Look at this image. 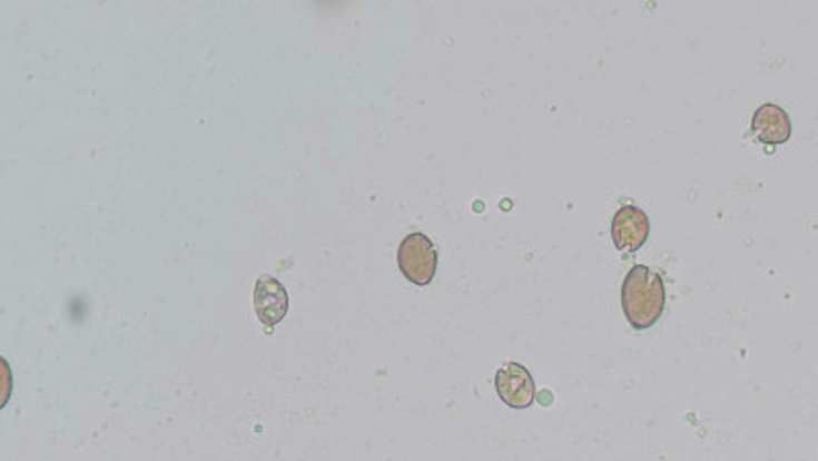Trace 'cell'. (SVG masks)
Listing matches in <instances>:
<instances>
[{
    "label": "cell",
    "instance_id": "obj_6",
    "mask_svg": "<svg viewBox=\"0 0 818 461\" xmlns=\"http://www.w3.org/2000/svg\"><path fill=\"white\" fill-rule=\"evenodd\" d=\"M751 134L757 140L768 146H780L790 140L792 136V121L790 116L786 114V109H781L776 102H766L757 109L751 119Z\"/></svg>",
    "mask_w": 818,
    "mask_h": 461
},
{
    "label": "cell",
    "instance_id": "obj_4",
    "mask_svg": "<svg viewBox=\"0 0 818 461\" xmlns=\"http://www.w3.org/2000/svg\"><path fill=\"white\" fill-rule=\"evenodd\" d=\"M610 232H612V241L618 251L637 253L649 238L651 222L641 207L624 205L614 214Z\"/></svg>",
    "mask_w": 818,
    "mask_h": 461
},
{
    "label": "cell",
    "instance_id": "obj_2",
    "mask_svg": "<svg viewBox=\"0 0 818 461\" xmlns=\"http://www.w3.org/2000/svg\"><path fill=\"white\" fill-rule=\"evenodd\" d=\"M397 265L403 277L414 285H428L438 269L436 246L422 232H412L403 238L397 251Z\"/></svg>",
    "mask_w": 818,
    "mask_h": 461
},
{
    "label": "cell",
    "instance_id": "obj_5",
    "mask_svg": "<svg viewBox=\"0 0 818 461\" xmlns=\"http://www.w3.org/2000/svg\"><path fill=\"white\" fill-rule=\"evenodd\" d=\"M254 307L258 318L266 326H277L278 322L287 316L289 310V294L285 285L273 275L258 277L254 287Z\"/></svg>",
    "mask_w": 818,
    "mask_h": 461
},
{
    "label": "cell",
    "instance_id": "obj_1",
    "mask_svg": "<svg viewBox=\"0 0 818 461\" xmlns=\"http://www.w3.org/2000/svg\"><path fill=\"white\" fill-rule=\"evenodd\" d=\"M622 310L634 331L654 326L666 312V283L647 265H634L622 283Z\"/></svg>",
    "mask_w": 818,
    "mask_h": 461
},
{
    "label": "cell",
    "instance_id": "obj_3",
    "mask_svg": "<svg viewBox=\"0 0 818 461\" xmlns=\"http://www.w3.org/2000/svg\"><path fill=\"white\" fill-rule=\"evenodd\" d=\"M495 390L510 409L524 410L532 406L536 398V385L532 373L520 363H505L495 373Z\"/></svg>",
    "mask_w": 818,
    "mask_h": 461
}]
</instances>
